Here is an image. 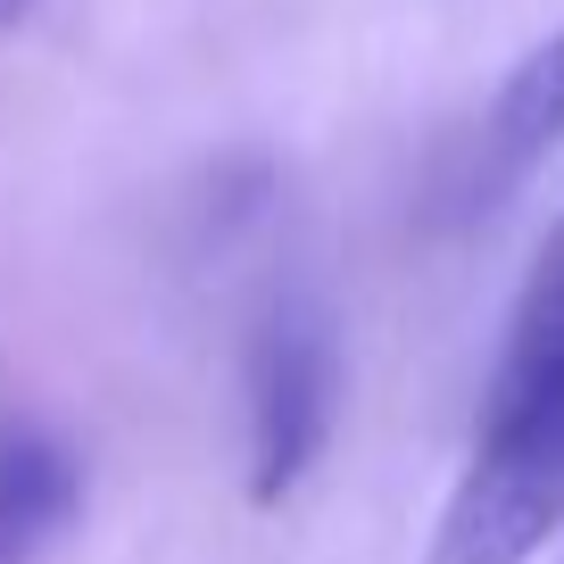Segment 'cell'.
<instances>
[{
  "mask_svg": "<svg viewBox=\"0 0 564 564\" xmlns=\"http://www.w3.org/2000/svg\"><path fill=\"white\" fill-rule=\"evenodd\" d=\"M75 457L51 432H0V564H42L75 514Z\"/></svg>",
  "mask_w": 564,
  "mask_h": 564,
  "instance_id": "obj_4",
  "label": "cell"
},
{
  "mask_svg": "<svg viewBox=\"0 0 564 564\" xmlns=\"http://www.w3.org/2000/svg\"><path fill=\"white\" fill-rule=\"evenodd\" d=\"M564 523V216L547 225L423 564H531Z\"/></svg>",
  "mask_w": 564,
  "mask_h": 564,
  "instance_id": "obj_1",
  "label": "cell"
},
{
  "mask_svg": "<svg viewBox=\"0 0 564 564\" xmlns=\"http://www.w3.org/2000/svg\"><path fill=\"white\" fill-rule=\"evenodd\" d=\"M25 9H34V0H0V25H18V18H25Z\"/></svg>",
  "mask_w": 564,
  "mask_h": 564,
  "instance_id": "obj_5",
  "label": "cell"
},
{
  "mask_svg": "<svg viewBox=\"0 0 564 564\" xmlns=\"http://www.w3.org/2000/svg\"><path fill=\"white\" fill-rule=\"evenodd\" d=\"M564 150V25L540 34L507 67V84L481 100V117L448 141V159L423 183V225L432 232H474Z\"/></svg>",
  "mask_w": 564,
  "mask_h": 564,
  "instance_id": "obj_3",
  "label": "cell"
},
{
  "mask_svg": "<svg viewBox=\"0 0 564 564\" xmlns=\"http://www.w3.org/2000/svg\"><path fill=\"white\" fill-rule=\"evenodd\" d=\"M241 399H249V498L282 507L316 474L340 415V333L316 291H274L249 324L241 349Z\"/></svg>",
  "mask_w": 564,
  "mask_h": 564,
  "instance_id": "obj_2",
  "label": "cell"
}]
</instances>
